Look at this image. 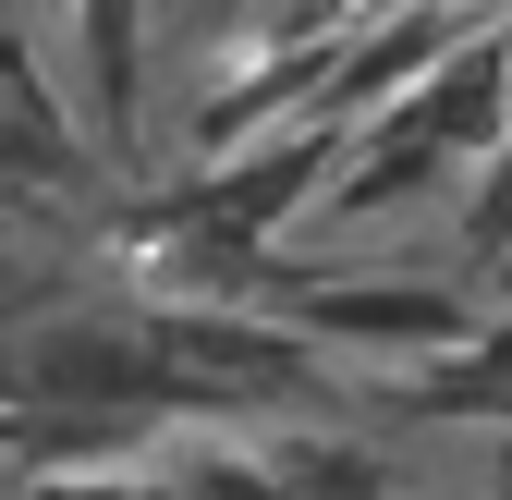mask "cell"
<instances>
[{"instance_id": "30bf717a", "label": "cell", "mask_w": 512, "mask_h": 500, "mask_svg": "<svg viewBox=\"0 0 512 500\" xmlns=\"http://www.w3.org/2000/svg\"><path fill=\"white\" fill-rule=\"evenodd\" d=\"M488 488H500V500H512V464H500V476H488Z\"/></svg>"}, {"instance_id": "3957f363", "label": "cell", "mask_w": 512, "mask_h": 500, "mask_svg": "<svg viewBox=\"0 0 512 500\" xmlns=\"http://www.w3.org/2000/svg\"><path fill=\"white\" fill-rule=\"evenodd\" d=\"M256 318H281L293 342H354V354H464L488 305L452 293V281H281V269H256L244 281Z\"/></svg>"}, {"instance_id": "9c48e42d", "label": "cell", "mask_w": 512, "mask_h": 500, "mask_svg": "<svg viewBox=\"0 0 512 500\" xmlns=\"http://www.w3.org/2000/svg\"><path fill=\"white\" fill-rule=\"evenodd\" d=\"M366 13H403V0H366ZM464 13H476V0H464Z\"/></svg>"}, {"instance_id": "277c9868", "label": "cell", "mask_w": 512, "mask_h": 500, "mask_svg": "<svg viewBox=\"0 0 512 500\" xmlns=\"http://www.w3.org/2000/svg\"><path fill=\"white\" fill-rule=\"evenodd\" d=\"M49 49H74V110L98 171H147V0H61Z\"/></svg>"}, {"instance_id": "7a4b0ae2", "label": "cell", "mask_w": 512, "mask_h": 500, "mask_svg": "<svg viewBox=\"0 0 512 500\" xmlns=\"http://www.w3.org/2000/svg\"><path fill=\"white\" fill-rule=\"evenodd\" d=\"M0 403H13L25 427L37 415H86V427H147V415H171L159 354H147V318H98V305H74V318H25L13 342H0Z\"/></svg>"}, {"instance_id": "6da1fadb", "label": "cell", "mask_w": 512, "mask_h": 500, "mask_svg": "<svg viewBox=\"0 0 512 500\" xmlns=\"http://www.w3.org/2000/svg\"><path fill=\"white\" fill-rule=\"evenodd\" d=\"M147 354L171 415H305L330 391V354L256 305H147Z\"/></svg>"}, {"instance_id": "8992f818", "label": "cell", "mask_w": 512, "mask_h": 500, "mask_svg": "<svg viewBox=\"0 0 512 500\" xmlns=\"http://www.w3.org/2000/svg\"><path fill=\"white\" fill-rule=\"evenodd\" d=\"M464 257H476V269H500V257H512V135L464 171Z\"/></svg>"}, {"instance_id": "52a82bcc", "label": "cell", "mask_w": 512, "mask_h": 500, "mask_svg": "<svg viewBox=\"0 0 512 500\" xmlns=\"http://www.w3.org/2000/svg\"><path fill=\"white\" fill-rule=\"evenodd\" d=\"M25 500H183V488H171V464H135V452H122V464H74V476H37Z\"/></svg>"}, {"instance_id": "5b68a950", "label": "cell", "mask_w": 512, "mask_h": 500, "mask_svg": "<svg viewBox=\"0 0 512 500\" xmlns=\"http://www.w3.org/2000/svg\"><path fill=\"white\" fill-rule=\"evenodd\" d=\"M391 135H415V147H439L452 171H476L512 135V25H464L452 49L427 61V86L391 110Z\"/></svg>"}, {"instance_id": "ba28073f", "label": "cell", "mask_w": 512, "mask_h": 500, "mask_svg": "<svg viewBox=\"0 0 512 500\" xmlns=\"http://www.w3.org/2000/svg\"><path fill=\"white\" fill-rule=\"evenodd\" d=\"M464 354H476V366H488V379L512 391V305H488V318H476V342H464Z\"/></svg>"}]
</instances>
